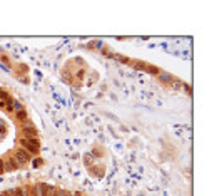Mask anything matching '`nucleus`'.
I'll return each mask as SVG.
<instances>
[{
    "mask_svg": "<svg viewBox=\"0 0 217 196\" xmlns=\"http://www.w3.org/2000/svg\"><path fill=\"white\" fill-rule=\"evenodd\" d=\"M20 144L27 149V153H37V151H38V139H37V137H32V139H25V137H22Z\"/></svg>",
    "mask_w": 217,
    "mask_h": 196,
    "instance_id": "1",
    "label": "nucleus"
},
{
    "mask_svg": "<svg viewBox=\"0 0 217 196\" xmlns=\"http://www.w3.org/2000/svg\"><path fill=\"white\" fill-rule=\"evenodd\" d=\"M22 132H24L25 139H32V137H37V129L34 128V124H32V122H27V121L24 122Z\"/></svg>",
    "mask_w": 217,
    "mask_h": 196,
    "instance_id": "2",
    "label": "nucleus"
},
{
    "mask_svg": "<svg viewBox=\"0 0 217 196\" xmlns=\"http://www.w3.org/2000/svg\"><path fill=\"white\" fill-rule=\"evenodd\" d=\"M13 158H15V161H17L18 164H25V163L30 159V153H27V151H24V149H17L15 154H13Z\"/></svg>",
    "mask_w": 217,
    "mask_h": 196,
    "instance_id": "3",
    "label": "nucleus"
},
{
    "mask_svg": "<svg viewBox=\"0 0 217 196\" xmlns=\"http://www.w3.org/2000/svg\"><path fill=\"white\" fill-rule=\"evenodd\" d=\"M4 168H5V171H15V169H18L20 168V164H18L17 161H15V158H7V159H4Z\"/></svg>",
    "mask_w": 217,
    "mask_h": 196,
    "instance_id": "4",
    "label": "nucleus"
},
{
    "mask_svg": "<svg viewBox=\"0 0 217 196\" xmlns=\"http://www.w3.org/2000/svg\"><path fill=\"white\" fill-rule=\"evenodd\" d=\"M38 186H40L42 196H50V193L54 191V186H50V184H38Z\"/></svg>",
    "mask_w": 217,
    "mask_h": 196,
    "instance_id": "5",
    "label": "nucleus"
},
{
    "mask_svg": "<svg viewBox=\"0 0 217 196\" xmlns=\"http://www.w3.org/2000/svg\"><path fill=\"white\" fill-rule=\"evenodd\" d=\"M13 196H29V189L27 188H17V189H13Z\"/></svg>",
    "mask_w": 217,
    "mask_h": 196,
    "instance_id": "6",
    "label": "nucleus"
},
{
    "mask_svg": "<svg viewBox=\"0 0 217 196\" xmlns=\"http://www.w3.org/2000/svg\"><path fill=\"white\" fill-rule=\"evenodd\" d=\"M17 119L20 121V122H25L27 121V112L22 109V111H17Z\"/></svg>",
    "mask_w": 217,
    "mask_h": 196,
    "instance_id": "7",
    "label": "nucleus"
},
{
    "mask_svg": "<svg viewBox=\"0 0 217 196\" xmlns=\"http://www.w3.org/2000/svg\"><path fill=\"white\" fill-rule=\"evenodd\" d=\"M30 193H32V196H42V193H40V186H32Z\"/></svg>",
    "mask_w": 217,
    "mask_h": 196,
    "instance_id": "8",
    "label": "nucleus"
},
{
    "mask_svg": "<svg viewBox=\"0 0 217 196\" xmlns=\"http://www.w3.org/2000/svg\"><path fill=\"white\" fill-rule=\"evenodd\" d=\"M12 107L15 109V111H22V104H20V102H17V101H13Z\"/></svg>",
    "mask_w": 217,
    "mask_h": 196,
    "instance_id": "9",
    "label": "nucleus"
},
{
    "mask_svg": "<svg viewBox=\"0 0 217 196\" xmlns=\"http://www.w3.org/2000/svg\"><path fill=\"white\" fill-rule=\"evenodd\" d=\"M60 193H62V189H57V188H54V191L50 193V196H60Z\"/></svg>",
    "mask_w": 217,
    "mask_h": 196,
    "instance_id": "10",
    "label": "nucleus"
},
{
    "mask_svg": "<svg viewBox=\"0 0 217 196\" xmlns=\"http://www.w3.org/2000/svg\"><path fill=\"white\" fill-rule=\"evenodd\" d=\"M162 81H166V82H172V77H169L167 74H162Z\"/></svg>",
    "mask_w": 217,
    "mask_h": 196,
    "instance_id": "11",
    "label": "nucleus"
},
{
    "mask_svg": "<svg viewBox=\"0 0 217 196\" xmlns=\"http://www.w3.org/2000/svg\"><path fill=\"white\" fill-rule=\"evenodd\" d=\"M7 99V94H5V91L0 89V101H5Z\"/></svg>",
    "mask_w": 217,
    "mask_h": 196,
    "instance_id": "12",
    "label": "nucleus"
},
{
    "mask_svg": "<svg viewBox=\"0 0 217 196\" xmlns=\"http://www.w3.org/2000/svg\"><path fill=\"white\" fill-rule=\"evenodd\" d=\"M5 173V168H4V159H0V174Z\"/></svg>",
    "mask_w": 217,
    "mask_h": 196,
    "instance_id": "13",
    "label": "nucleus"
},
{
    "mask_svg": "<svg viewBox=\"0 0 217 196\" xmlns=\"http://www.w3.org/2000/svg\"><path fill=\"white\" fill-rule=\"evenodd\" d=\"M0 196H13V189H12V191H4Z\"/></svg>",
    "mask_w": 217,
    "mask_h": 196,
    "instance_id": "14",
    "label": "nucleus"
},
{
    "mask_svg": "<svg viewBox=\"0 0 217 196\" xmlns=\"http://www.w3.org/2000/svg\"><path fill=\"white\" fill-rule=\"evenodd\" d=\"M0 107H7V104H5V101H0Z\"/></svg>",
    "mask_w": 217,
    "mask_h": 196,
    "instance_id": "15",
    "label": "nucleus"
}]
</instances>
